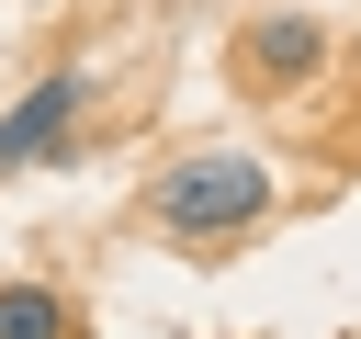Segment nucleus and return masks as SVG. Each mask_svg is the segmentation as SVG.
<instances>
[{
    "instance_id": "f257e3e1",
    "label": "nucleus",
    "mask_w": 361,
    "mask_h": 339,
    "mask_svg": "<svg viewBox=\"0 0 361 339\" xmlns=\"http://www.w3.org/2000/svg\"><path fill=\"white\" fill-rule=\"evenodd\" d=\"M158 215H169L180 237H237L248 215H271V170H259L248 147H203V158H180V170L158 181Z\"/></svg>"
},
{
    "instance_id": "f03ea898",
    "label": "nucleus",
    "mask_w": 361,
    "mask_h": 339,
    "mask_svg": "<svg viewBox=\"0 0 361 339\" xmlns=\"http://www.w3.org/2000/svg\"><path fill=\"white\" fill-rule=\"evenodd\" d=\"M79 102H90V79L79 68H56V79H34L11 113H0V170H34V158H56V136L79 124Z\"/></svg>"
},
{
    "instance_id": "7ed1b4c3",
    "label": "nucleus",
    "mask_w": 361,
    "mask_h": 339,
    "mask_svg": "<svg viewBox=\"0 0 361 339\" xmlns=\"http://www.w3.org/2000/svg\"><path fill=\"white\" fill-rule=\"evenodd\" d=\"M248 79H271V90H293V79H316V56H327V34L305 23V11H271V23H248Z\"/></svg>"
},
{
    "instance_id": "20e7f679",
    "label": "nucleus",
    "mask_w": 361,
    "mask_h": 339,
    "mask_svg": "<svg viewBox=\"0 0 361 339\" xmlns=\"http://www.w3.org/2000/svg\"><path fill=\"white\" fill-rule=\"evenodd\" d=\"M0 339H68V305L45 282H0Z\"/></svg>"
}]
</instances>
